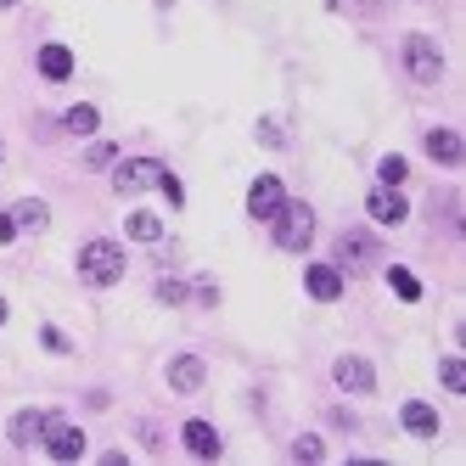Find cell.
Here are the masks:
<instances>
[{
    "label": "cell",
    "instance_id": "obj_1",
    "mask_svg": "<svg viewBox=\"0 0 466 466\" xmlns=\"http://www.w3.org/2000/svg\"><path fill=\"white\" fill-rule=\"evenodd\" d=\"M79 276H85V287H118V276H124V248L107 242V237L85 242L79 248Z\"/></svg>",
    "mask_w": 466,
    "mask_h": 466
},
{
    "label": "cell",
    "instance_id": "obj_2",
    "mask_svg": "<svg viewBox=\"0 0 466 466\" xmlns=\"http://www.w3.org/2000/svg\"><path fill=\"white\" fill-rule=\"evenodd\" d=\"M270 225H276V248L281 253H304L315 242V208L309 203H281L270 214Z\"/></svg>",
    "mask_w": 466,
    "mask_h": 466
},
{
    "label": "cell",
    "instance_id": "obj_3",
    "mask_svg": "<svg viewBox=\"0 0 466 466\" xmlns=\"http://www.w3.org/2000/svg\"><path fill=\"white\" fill-rule=\"evenodd\" d=\"M399 56H405V74H410L416 85H439V74H444V51H439V40H427V35H405Z\"/></svg>",
    "mask_w": 466,
    "mask_h": 466
},
{
    "label": "cell",
    "instance_id": "obj_4",
    "mask_svg": "<svg viewBox=\"0 0 466 466\" xmlns=\"http://www.w3.org/2000/svg\"><path fill=\"white\" fill-rule=\"evenodd\" d=\"M40 444H46L56 461H79V455H85V432H79L74 421H62V416H46V427H40Z\"/></svg>",
    "mask_w": 466,
    "mask_h": 466
},
{
    "label": "cell",
    "instance_id": "obj_5",
    "mask_svg": "<svg viewBox=\"0 0 466 466\" xmlns=\"http://www.w3.org/2000/svg\"><path fill=\"white\" fill-rule=\"evenodd\" d=\"M157 175H163L157 157H129V163H118V169H113V191L118 197H136V191L157 186Z\"/></svg>",
    "mask_w": 466,
    "mask_h": 466
},
{
    "label": "cell",
    "instance_id": "obj_6",
    "mask_svg": "<svg viewBox=\"0 0 466 466\" xmlns=\"http://www.w3.org/2000/svg\"><path fill=\"white\" fill-rule=\"evenodd\" d=\"M331 382H338L343 393H377V365L360 360V354H343L338 365H331Z\"/></svg>",
    "mask_w": 466,
    "mask_h": 466
},
{
    "label": "cell",
    "instance_id": "obj_7",
    "mask_svg": "<svg viewBox=\"0 0 466 466\" xmlns=\"http://www.w3.org/2000/svg\"><path fill=\"white\" fill-rule=\"evenodd\" d=\"M304 292L315 304H338L343 298V264H309L304 270Z\"/></svg>",
    "mask_w": 466,
    "mask_h": 466
},
{
    "label": "cell",
    "instance_id": "obj_8",
    "mask_svg": "<svg viewBox=\"0 0 466 466\" xmlns=\"http://www.w3.org/2000/svg\"><path fill=\"white\" fill-rule=\"evenodd\" d=\"M281 203H287V186H281L276 175H258L253 191H248V214H253V219H270Z\"/></svg>",
    "mask_w": 466,
    "mask_h": 466
},
{
    "label": "cell",
    "instance_id": "obj_9",
    "mask_svg": "<svg viewBox=\"0 0 466 466\" xmlns=\"http://www.w3.org/2000/svg\"><path fill=\"white\" fill-rule=\"evenodd\" d=\"M203 382H208V365L197 360V354H175V360H169V388H175V393H197Z\"/></svg>",
    "mask_w": 466,
    "mask_h": 466
},
{
    "label": "cell",
    "instance_id": "obj_10",
    "mask_svg": "<svg viewBox=\"0 0 466 466\" xmlns=\"http://www.w3.org/2000/svg\"><path fill=\"white\" fill-rule=\"evenodd\" d=\"M365 208H371V219H377V225H399V219L410 214V203H405V197H399L393 186H377L371 197H365Z\"/></svg>",
    "mask_w": 466,
    "mask_h": 466
},
{
    "label": "cell",
    "instance_id": "obj_11",
    "mask_svg": "<svg viewBox=\"0 0 466 466\" xmlns=\"http://www.w3.org/2000/svg\"><path fill=\"white\" fill-rule=\"evenodd\" d=\"M427 157L444 163V169H455V163L466 157V141L455 136V129H427Z\"/></svg>",
    "mask_w": 466,
    "mask_h": 466
},
{
    "label": "cell",
    "instance_id": "obj_12",
    "mask_svg": "<svg viewBox=\"0 0 466 466\" xmlns=\"http://www.w3.org/2000/svg\"><path fill=\"white\" fill-rule=\"evenodd\" d=\"M338 258L349 264V270H365V264H377V237H365V230H349V237L338 242Z\"/></svg>",
    "mask_w": 466,
    "mask_h": 466
},
{
    "label": "cell",
    "instance_id": "obj_13",
    "mask_svg": "<svg viewBox=\"0 0 466 466\" xmlns=\"http://www.w3.org/2000/svg\"><path fill=\"white\" fill-rule=\"evenodd\" d=\"M12 219H17V237H40V230L51 225V208L40 203V197H23V203L12 208Z\"/></svg>",
    "mask_w": 466,
    "mask_h": 466
},
{
    "label": "cell",
    "instance_id": "obj_14",
    "mask_svg": "<svg viewBox=\"0 0 466 466\" xmlns=\"http://www.w3.org/2000/svg\"><path fill=\"white\" fill-rule=\"evenodd\" d=\"M180 439H186V450H191V455L219 461V432H214L208 421H186V427H180Z\"/></svg>",
    "mask_w": 466,
    "mask_h": 466
},
{
    "label": "cell",
    "instance_id": "obj_15",
    "mask_svg": "<svg viewBox=\"0 0 466 466\" xmlns=\"http://www.w3.org/2000/svg\"><path fill=\"white\" fill-rule=\"evenodd\" d=\"M40 427H46V410H17L12 427H6V439H12L17 450H28V444H40Z\"/></svg>",
    "mask_w": 466,
    "mask_h": 466
},
{
    "label": "cell",
    "instance_id": "obj_16",
    "mask_svg": "<svg viewBox=\"0 0 466 466\" xmlns=\"http://www.w3.org/2000/svg\"><path fill=\"white\" fill-rule=\"evenodd\" d=\"M399 421H405V432H416V439H432V432H439V410L421 405V399H410V405L399 410Z\"/></svg>",
    "mask_w": 466,
    "mask_h": 466
},
{
    "label": "cell",
    "instance_id": "obj_17",
    "mask_svg": "<svg viewBox=\"0 0 466 466\" xmlns=\"http://www.w3.org/2000/svg\"><path fill=\"white\" fill-rule=\"evenodd\" d=\"M40 74L51 79V85H62L74 74V51L68 46H40Z\"/></svg>",
    "mask_w": 466,
    "mask_h": 466
},
{
    "label": "cell",
    "instance_id": "obj_18",
    "mask_svg": "<svg viewBox=\"0 0 466 466\" xmlns=\"http://www.w3.org/2000/svg\"><path fill=\"white\" fill-rule=\"evenodd\" d=\"M129 242H147V248H157L163 242V219L157 214H147V208H136V214H129Z\"/></svg>",
    "mask_w": 466,
    "mask_h": 466
},
{
    "label": "cell",
    "instance_id": "obj_19",
    "mask_svg": "<svg viewBox=\"0 0 466 466\" xmlns=\"http://www.w3.org/2000/svg\"><path fill=\"white\" fill-rule=\"evenodd\" d=\"M62 129H68V136H96V129H102V113H96L90 102H79V107L62 113Z\"/></svg>",
    "mask_w": 466,
    "mask_h": 466
},
{
    "label": "cell",
    "instance_id": "obj_20",
    "mask_svg": "<svg viewBox=\"0 0 466 466\" xmlns=\"http://www.w3.org/2000/svg\"><path fill=\"white\" fill-rule=\"evenodd\" d=\"M388 287H393L399 298H405V304H421V281L405 270V264H393V270H388Z\"/></svg>",
    "mask_w": 466,
    "mask_h": 466
},
{
    "label": "cell",
    "instance_id": "obj_21",
    "mask_svg": "<svg viewBox=\"0 0 466 466\" xmlns=\"http://www.w3.org/2000/svg\"><path fill=\"white\" fill-rule=\"evenodd\" d=\"M107 163H118V147L113 141H90L85 147V169H107Z\"/></svg>",
    "mask_w": 466,
    "mask_h": 466
},
{
    "label": "cell",
    "instance_id": "obj_22",
    "mask_svg": "<svg viewBox=\"0 0 466 466\" xmlns=\"http://www.w3.org/2000/svg\"><path fill=\"white\" fill-rule=\"evenodd\" d=\"M439 382H444L450 393H466V360H444V365H439Z\"/></svg>",
    "mask_w": 466,
    "mask_h": 466
},
{
    "label": "cell",
    "instance_id": "obj_23",
    "mask_svg": "<svg viewBox=\"0 0 466 466\" xmlns=\"http://www.w3.org/2000/svg\"><path fill=\"white\" fill-rule=\"evenodd\" d=\"M157 298H163V304H186L191 287H186V281H175V276H163V281H157Z\"/></svg>",
    "mask_w": 466,
    "mask_h": 466
},
{
    "label": "cell",
    "instance_id": "obj_24",
    "mask_svg": "<svg viewBox=\"0 0 466 466\" xmlns=\"http://www.w3.org/2000/svg\"><path fill=\"white\" fill-rule=\"evenodd\" d=\"M292 455H298V461H320V455H326V444L315 439V432H304V439L292 444Z\"/></svg>",
    "mask_w": 466,
    "mask_h": 466
},
{
    "label": "cell",
    "instance_id": "obj_25",
    "mask_svg": "<svg viewBox=\"0 0 466 466\" xmlns=\"http://www.w3.org/2000/svg\"><path fill=\"white\" fill-rule=\"evenodd\" d=\"M258 141H264V147H287V129H281L276 118H264V124H258Z\"/></svg>",
    "mask_w": 466,
    "mask_h": 466
},
{
    "label": "cell",
    "instance_id": "obj_26",
    "mask_svg": "<svg viewBox=\"0 0 466 466\" xmlns=\"http://www.w3.org/2000/svg\"><path fill=\"white\" fill-rule=\"evenodd\" d=\"M157 186H163V197H169V203H175V208L186 203V186H180V180H175L169 169H163V175H157Z\"/></svg>",
    "mask_w": 466,
    "mask_h": 466
},
{
    "label": "cell",
    "instance_id": "obj_27",
    "mask_svg": "<svg viewBox=\"0 0 466 466\" xmlns=\"http://www.w3.org/2000/svg\"><path fill=\"white\" fill-rule=\"evenodd\" d=\"M40 343H46L51 354H68V349H74V343H68V338H62V331H56V326H40Z\"/></svg>",
    "mask_w": 466,
    "mask_h": 466
},
{
    "label": "cell",
    "instance_id": "obj_28",
    "mask_svg": "<svg viewBox=\"0 0 466 466\" xmlns=\"http://www.w3.org/2000/svg\"><path fill=\"white\" fill-rule=\"evenodd\" d=\"M405 180V157H382V186H399Z\"/></svg>",
    "mask_w": 466,
    "mask_h": 466
},
{
    "label": "cell",
    "instance_id": "obj_29",
    "mask_svg": "<svg viewBox=\"0 0 466 466\" xmlns=\"http://www.w3.org/2000/svg\"><path fill=\"white\" fill-rule=\"evenodd\" d=\"M6 242H17V219H12V208L0 214V248H6Z\"/></svg>",
    "mask_w": 466,
    "mask_h": 466
},
{
    "label": "cell",
    "instance_id": "obj_30",
    "mask_svg": "<svg viewBox=\"0 0 466 466\" xmlns=\"http://www.w3.org/2000/svg\"><path fill=\"white\" fill-rule=\"evenodd\" d=\"M0 326H6V298H0Z\"/></svg>",
    "mask_w": 466,
    "mask_h": 466
},
{
    "label": "cell",
    "instance_id": "obj_31",
    "mask_svg": "<svg viewBox=\"0 0 466 466\" xmlns=\"http://www.w3.org/2000/svg\"><path fill=\"white\" fill-rule=\"evenodd\" d=\"M12 6H17V0H0V12H12Z\"/></svg>",
    "mask_w": 466,
    "mask_h": 466
},
{
    "label": "cell",
    "instance_id": "obj_32",
    "mask_svg": "<svg viewBox=\"0 0 466 466\" xmlns=\"http://www.w3.org/2000/svg\"><path fill=\"white\" fill-rule=\"evenodd\" d=\"M0 157H6V147H0Z\"/></svg>",
    "mask_w": 466,
    "mask_h": 466
}]
</instances>
